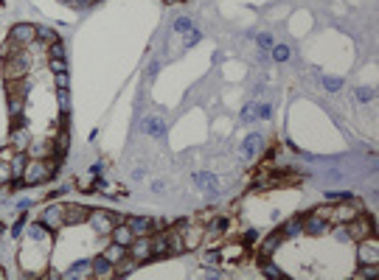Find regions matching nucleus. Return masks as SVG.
I'll list each match as a JSON object with an SVG mask.
<instances>
[{
  "label": "nucleus",
  "instance_id": "obj_20",
  "mask_svg": "<svg viewBox=\"0 0 379 280\" xmlns=\"http://www.w3.org/2000/svg\"><path fill=\"white\" fill-rule=\"evenodd\" d=\"M273 56H275V62H287V59H290V48L287 45H273Z\"/></svg>",
  "mask_w": 379,
  "mask_h": 280
},
{
  "label": "nucleus",
  "instance_id": "obj_6",
  "mask_svg": "<svg viewBox=\"0 0 379 280\" xmlns=\"http://www.w3.org/2000/svg\"><path fill=\"white\" fill-rule=\"evenodd\" d=\"M354 216H359V205H343V207H329V222L346 224Z\"/></svg>",
  "mask_w": 379,
  "mask_h": 280
},
{
  "label": "nucleus",
  "instance_id": "obj_21",
  "mask_svg": "<svg viewBox=\"0 0 379 280\" xmlns=\"http://www.w3.org/2000/svg\"><path fill=\"white\" fill-rule=\"evenodd\" d=\"M37 39H45V42H51V45H53L59 37L51 31V28H37Z\"/></svg>",
  "mask_w": 379,
  "mask_h": 280
},
{
  "label": "nucleus",
  "instance_id": "obj_18",
  "mask_svg": "<svg viewBox=\"0 0 379 280\" xmlns=\"http://www.w3.org/2000/svg\"><path fill=\"white\" fill-rule=\"evenodd\" d=\"M93 269L99 272V275H107V269H112V261L107 258V255H99V258L93 261Z\"/></svg>",
  "mask_w": 379,
  "mask_h": 280
},
{
  "label": "nucleus",
  "instance_id": "obj_30",
  "mask_svg": "<svg viewBox=\"0 0 379 280\" xmlns=\"http://www.w3.org/2000/svg\"><path fill=\"white\" fill-rule=\"evenodd\" d=\"M20 98L17 95H9V110H11V115H20Z\"/></svg>",
  "mask_w": 379,
  "mask_h": 280
},
{
  "label": "nucleus",
  "instance_id": "obj_29",
  "mask_svg": "<svg viewBox=\"0 0 379 280\" xmlns=\"http://www.w3.org/2000/svg\"><path fill=\"white\" fill-rule=\"evenodd\" d=\"M53 76H56V90L65 93L68 90V73H53Z\"/></svg>",
  "mask_w": 379,
  "mask_h": 280
},
{
  "label": "nucleus",
  "instance_id": "obj_5",
  "mask_svg": "<svg viewBox=\"0 0 379 280\" xmlns=\"http://www.w3.org/2000/svg\"><path fill=\"white\" fill-rule=\"evenodd\" d=\"M357 244H359V261H363V264H376V261H379L376 238L368 235V238H363V241H357Z\"/></svg>",
  "mask_w": 379,
  "mask_h": 280
},
{
  "label": "nucleus",
  "instance_id": "obj_31",
  "mask_svg": "<svg viewBox=\"0 0 379 280\" xmlns=\"http://www.w3.org/2000/svg\"><path fill=\"white\" fill-rule=\"evenodd\" d=\"M284 233H287V235H298V233H300V222H290V224L284 227Z\"/></svg>",
  "mask_w": 379,
  "mask_h": 280
},
{
  "label": "nucleus",
  "instance_id": "obj_13",
  "mask_svg": "<svg viewBox=\"0 0 379 280\" xmlns=\"http://www.w3.org/2000/svg\"><path fill=\"white\" fill-rule=\"evenodd\" d=\"M143 129H146L152 138H163V135H166V121H163V118H158V115H152V118L143 121Z\"/></svg>",
  "mask_w": 379,
  "mask_h": 280
},
{
  "label": "nucleus",
  "instance_id": "obj_1",
  "mask_svg": "<svg viewBox=\"0 0 379 280\" xmlns=\"http://www.w3.org/2000/svg\"><path fill=\"white\" fill-rule=\"evenodd\" d=\"M346 235H348V238H354V241H363V238L374 235V224H371L368 219L354 216L351 222H346Z\"/></svg>",
  "mask_w": 379,
  "mask_h": 280
},
{
  "label": "nucleus",
  "instance_id": "obj_4",
  "mask_svg": "<svg viewBox=\"0 0 379 280\" xmlns=\"http://www.w3.org/2000/svg\"><path fill=\"white\" fill-rule=\"evenodd\" d=\"M26 68H28V59L23 56V53L6 56V79H20V76L26 73Z\"/></svg>",
  "mask_w": 379,
  "mask_h": 280
},
{
  "label": "nucleus",
  "instance_id": "obj_19",
  "mask_svg": "<svg viewBox=\"0 0 379 280\" xmlns=\"http://www.w3.org/2000/svg\"><path fill=\"white\" fill-rule=\"evenodd\" d=\"M323 87H326L329 93H337L343 87V79H337V76H323Z\"/></svg>",
  "mask_w": 379,
  "mask_h": 280
},
{
  "label": "nucleus",
  "instance_id": "obj_3",
  "mask_svg": "<svg viewBox=\"0 0 379 280\" xmlns=\"http://www.w3.org/2000/svg\"><path fill=\"white\" fill-rule=\"evenodd\" d=\"M126 252H129L135 261H149L152 258V241H149L146 235H138V238H132V244L126 247Z\"/></svg>",
  "mask_w": 379,
  "mask_h": 280
},
{
  "label": "nucleus",
  "instance_id": "obj_32",
  "mask_svg": "<svg viewBox=\"0 0 379 280\" xmlns=\"http://www.w3.org/2000/svg\"><path fill=\"white\" fill-rule=\"evenodd\" d=\"M357 98L359 101H371V98H374V93H371V90H357Z\"/></svg>",
  "mask_w": 379,
  "mask_h": 280
},
{
  "label": "nucleus",
  "instance_id": "obj_24",
  "mask_svg": "<svg viewBox=\"0 0 379 280\" xmlns=\"http://www.w3.org/2000/svg\"><path fill=\"white\" fill-rule=\"evenodd\" d=\"M200 39H202V31H197V28H194V31H188V34H185V48L197 45Z\"/></svg>",
  "mask_w": 379,
  "mask_h": 280
},
{
  "label": "nucleus",
  "instance_id": "obj_33",
  "mask_svg": "<svg viewBox=\"0 0 379 280\" xmlns=\"http://www.w3.org/2000/svg\"><path fill=\"white\" fill-rule=\"evenodd\" d=\"M225 227H228L225 219H216V222H214V230H225Z\"/></svg>",
  "mask_w": 379,
  "mask_h": 280
},
{
  "label": "nucleus",
  "instance_id": "obj_8",
  "mask_svg": "<svg viewBox=\"0 0 379 280\" xmlns=\"http://www.w3.org/2000/svg\"><path fill=\"white\" fill-rule=\"evenodd\" d=\"M51 174V168H48L42 160H34L31 165H28L26 171H23V180L28 182V185H34V182H40V180H45V177Z\"/></svg>",
  "mask_w": 379,
  "mask_h": 280
},
{
  "label": "nucleus",
  "instance_id": "obj_12",
  "mask_svg": "<svg viewBox=\"0 0 379 280\" xmlns=\"http://www.w3.org/2000/svg\"><path fill=\"white\" fill-rule=\"evenodd\" d=\"M300 230H306L309 235H323V233L329 230V222H326V219H320V216H315V213H312V216L306 219V224H304Z\"/></svg>",
  "mask_w": 379,
  "mask_h": 280
},
{
  "label": "nucleus",
  "instance_id": "obj_10",
  "mask_svg": "<svg viewBox=\"0 0 379 280\" xmlns=\"http://www.w3.org/2000/svg\"><path fill=\"white\" fill-rule=\"evenodd\" d=\"M261 146H264V138H261V135H248V138H244V143H242V157H244V160H253L258 152H261Z\"/></svg>",
  "mask_w": 379,
  "mask_h": 280
},
{
  "label": "nucleus",
  "instance_id": "obj_25",
  "mask_svg": "<svg viewBox=\"0 0 379 280\" xmlns=\"http://www.w3.org/2000/svg\"><path fill=\"white\" fill-rule=\"evenodd\" d=\"M51 56H53V59H65V45H62V39H56V42L51 45Z\"/></svg>",
  "mask_w": 379,
  "mask_h": 280
},
{
  "label": "nucleus",
  "instance_id": "obj_27",
  "mask_svg": "<svg viewBox=\"0 0 379 280\" xmlns=\"http://www.w3.org/2000/svg\"><path fill=\"white\" fill-rule=\"evenodd\" d=\"M270 115H273V106H270V104H261L256 110V118H261V121H270Z\"/></svg>",
  "mask_w": 379,
  "mask_h": 280
},
{
  "label": "nucleus",
  "instance_id": "obj_2",
  "mask_svg": "<svg viewBox=\"0 0 379 280\" xmlns=\"http://www.w3.org/2000/svg\"><path fill=\"white\" fill-rule=\"evenodd\" d=\"M90 222H93V227L99 233H112V227H116V222H121V216L107 213V210H93L90 213Z\"/></svg>",
  "mask_w": 379,
  "mask_h": 280
},
{
  "label": "nucleus",
  "instance_id": "obj_14",
  "mask_svg": "<svg viewBox=\"0 0 379 280\" xmlns=\"http://www.w3.org/2000/svg\"><path fill=\"white\" fill-rule=\"evenodd\" d=\"M62 216H65V207H48L45 213H42V224H48V227H59L62 224Z\"/></svg>",
  "mask_w": 379,
  "mask_h": 280
},
{
  "label": "nucleus",
  "instance_id": "obj_16",
  "mask_svg": "<svg viewBox=\"0 0 379 280\" xmlns=\"http://www.w3.org/2000/svg\"><path fill=\"white\" fill-rule=\"evenodd\" d=\"M104 255L112 261V264H118V261H121L124 255H129V252H126L124 244H112V247H107V249H104Z\"/></svg>",
  "mask_w": 379,
  "mask_h": 280
},
{
  "label": "nucleus",
  "instance_id": "obj_7",
  "mask_svg": "<svg viewBox=\"0 0 379 280\" xmlns=\"http://www.w3.org/2000/svg\"><path fill=\"white\" fill-rule=\"evenodd\" d=\"M197 180V188L200 190H205V193H211V196H216L222 190V182H219V177L216 174H211V171H202V174H197L194 177Z\"/></svg>",
  "mask_w": 379,
  "mask_h": 280
},
{
  "label": "nucleus",
  "instance_id": "obj_9",
  "mask_svg": "<svg viewBox=\"0 0 379 280\" xmlns=\"http://www.w3.org/2000/svg\"><path fill=\"white\" fill-rule=\"evenodd\" d=\"M11 39H14V42H23V45H31L34 39H37V28L26 26V23H23V26H14L11 28Z\"/></svg>",
  "mask_w": 379,
  "mask_h": 280
},
{
  "label": "nucleus",
  "instance_id": "obj_15",
  "mask_svg": "<svg viewBox=\"0 0 379 280\" xmlns=\"http://www.w3.org/2000/svg\"><path fill=\"white\" fill-rule=\"evenodd\" d=\"M112 238H116V244H124V247H129L132 238H135V233L129 230V224H121V227H112Z\"/></svg>",
  "mask_w": 379,
  "mask_h": 280
},
{
  "label": "nucleus",
  "instance_id": "obj_23",
  "mask_svg": "<svg viewBox=\"0 0 379 280\" xmlns=\"http://www.w3.org/2000/svg\"><path fill=\"white\" fill-rule=\"evenodd\" d=\"M256 42H258V48H261V51H270V48H273V37H270V34H258Z\"/></svg>",
  "mask_w": 379,
  "mask_h": 280
},
{
  "label": "nucleus",
  "instance_id": "obj_26",
  "mask_svg": "<svg viewBox=\"0 0 379 280\" xmlns=\"http://www.w3.org/2000/svg\"><path fill=\"white\" fill-rule=\"evenodd\" d=\"M278 241H281V235H273V238H267V241H264V249H261V252H264V255H270L275 247H278Z\"/></svg>",
  "mask_w": 379,
  "mask_h": 280
},
{
  "label": "nucleus",
  "instance_id": "obj_17",
  "mask_svg": "<svg viewBox=\"0 0 379 280\" xmlns=\"http://www.w3.org/2000/svg\"><path fill=\"white\" fill-rule=\"evenodd\" d=\"M194 20H191V17H177V20H174V31L177 34H188V31H194Z\"/></svg>",
  "mask_w": 379,
  "mask_h": 280
},
{
  "label": "nucleus",
  "instance_id": "obj_11",
  "mask_svg": "<svg viewBox=\"0 0 379 280\" xmlns=\"http://www.w3.org/2000/svg\"><path fill=\"white\" fill-rule=\"evenodd\" d=\"M126 224H129V230L135 235H149L155 230V222H152V219H146V216H135V219H129Z\"/></svg>",
  "mask_w": 379,
  "mask_h": 280
},
{
  "label": "nucleus",
  "instance_id": "obj_22",
  "mask_svg": "<svg viewBox=\"0 0 379 280\" xmlns=\"http://www.w3.org/2000/svg\"><path fill=\"white\" fill-rule=\"evenodd\" d=\"M65 216H68L70 222H79V219H84V210L82 207H65Z\"/></svg>",
  "mask_w": 379,
  "mask_h": 280
},
{
  "label": "nucleus",
  "instance_id": "obj_28",
  "mask_svg": "<svg viewBox=\"0 0 379 280\" xmlns=\"http://www.w3.org/2000/svg\"><path fill=\"white\" fill-rule=\"evenodd\" d=\"M51 70H53V73H68V64H65V59H51Z\"/></svg>",
  "mask_w": 379,
  "mask_h": 280
}]
</instances>
